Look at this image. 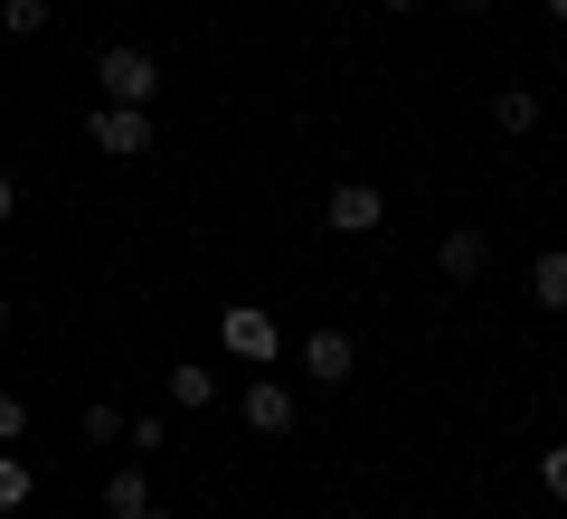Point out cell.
Returning <instances> with one entry per match:
<instances>
[{"label": "cell", "instance_id": "ac0fdd59", "mask_svg": "<svg viewBox=\"0 0 567 519\" xmlns=\"http://www.w3.org/2000/svg\"><path fill=\"white\" fill-rule=\"evenodd\" d=\"M20 218V180H10V170H0V227Z\"/></svg>", "mask_w": 567, "mask_h": 519}, {"label": "cell", "instance_id": "30bf717a", "mask_svg": "<svg viewBox=\"0 0 567 519\" xmlns=\"http://www.w3.org/2000/svg\"><path fill=\"white\" fill-rule=\"evenodd\" d=\"M208 397H218V369H199V360L171 369V406H208Z\"/></svg>", "mask_w": 567, "mask_h": 519}, {"label": "cell", "instance_id": "44dd1931", "mask_svg": "<svg viewBox=\"0 0 567 519\" xmlns=\"http://www.w3.org/2000/svg\"><path fill=\"white\" fill-rule=\"evenodd\" d=\"M133 519H171V510H133Z\"/></svg>", "mask_w": 567, "mask_h": 519}, {"label": "cell", "instance_id": "5b68a950", "mask_svg": "<svg viewBox=\"0 0 567 519\" xmlns=\"http://www.w3.org/2000/svg\"><path fill=\"white\" fill-rule=\"evenodd\" d=\"M246 425H256V435H293V387L256 369V378H246Z\"/></svg>", "mask_w": 567, "mask_h": 519}, {"label": "cell", "instance_id": "9a60e30c", "mask_svg": "<svg viewBox=\"0 0 567 519\" xmlns=\"http://www.w3.org/2000/svg\"><path fill=\"white\" fill-rule=\"evenodd\" d=\"M123 425H133L123 406H85V444H123Z\"/></svg>", "mask_w": 567, "mask_h": 519}, {"label": "cell", "instance_id": "7a4b0ae2", "mask_svg": "<svg viewBox=\"0 0 567 519\" xmlns=\"http://www.w3.org/2000/svg\"><path fill=\"white\" fill-rule=\"evenodd\" d=\"M85 133H95L104 160H142V152H152V104H95Z\"/></svg>", "mask_w": 567, "mask_h": 519}, {"label": "cell", "instance_id": "603a6c76", "mask_svg": "<svg viewBox=\"0 0 567 519\" xmlns=\"http://www.w3.org/2000/svg\"><path fill=\"white\" fill-rule=\"evenodd\" d=\"M0 321H10V302H0Z\"/></svg>", "mask_w": 567, "mask_h": 519}, {"label": "cell", "instance_id": "6da1fadb", "mask_svg": "<svg viewBox=\"0 0 567 519\" xmlns=\"http://www.w3.org/2000/svg\"><path fill=\"white\" fill-rule=\"evenodd\" d=\"M95 95L104 104H162V66L142 58V48H104L95 58Z\"/></svg>", "mask_w": 567, "mask_h": 519}, {"label": "cell", "instance_id": "ffe728a7", "mask_svg": "<svg viewBox=\"0 0 567 519\" xmlns=\"http://www.w3.org/2000/svg\"><path fill=\"white\" fill-rule=\"evenodd\" d=\"M548 20H558V29H567V0H548Z\"/></svg>", "mask_w": 567, "mask_h": 519}, {"label": "cell", "instance_id": "52a82bcc", "mask_svg": "<svg viewBox=\"0 0 567 519\" xmlns=\"http://www.w3.org/2000/svg\"><path fill=\"white\" fill-rule=\"evenodd\" d=\"M435 264H445L454 283H473V274L492 264V237H483V227H445V246H435Z\"/></svg>", "mask_w": 567, "mask_h": 519}, {"label": "cell", "instance_id": "d6986e66", "mask_svg": "<svg viewBox=\"0 0 567 519\" xmlns=\"http://www.w3.org/2000/svg\"><path fill=\"white\" fill-rule=\"evenodd\" d=\"M379 10H398V20H406V10H416V0H379Z\"/></svg>", "mask_w": 567, "mask_h": 519}, {"label": "cell", "instance_id": "7c38bea8", "mask_svg": "<svg viewBox=\"0 0 567 519\" xmlns=\"http://www.w3.org/2000/svg\"><path fill=\"white\" fill-rule=\"evenodd\" d=\"M0 29H10V39H39V29H48V0H0Z\"/></svg>", "mask_w": 567, "mask_h": 519}, {"label": "cell", "instance_id": "8fae6325", "mask_svg": "<svg viewBox=\"0 0 567 519\" xmlns=\"http://www.w3.org/2000/svg\"><path fill=\"white\" fill-rule=\"evenodd\" d=\"M492 123H502V133H529V123H539V95H529V85H502V95H492Z\"/></svg>", "mask_w": 567, "mask_h": 519}, {"label": "cell", "instance_id": "277c9868", "mask_svg": "<svg viewBox=\"0 0 567 519\" xmlns=\"http://www.w3.org/2000/svg\"><path fill=\"white\" fill-rule=\"evenodd\" d=\"M379 218H388V199H379L369 180H341V189L322 199V227H331V237H379Z\"/></svg>", "mask_w": 567, "mask_h": 519}, {"label": "cell", "instance_id": "e0dca14e", "mask_svg": "<svg viewBox=\"0 0 567 519\" xmlns=\"http://www.w3.org/2000/svg\"><path fill=\"white\" fill-rule=\"evenodd\" d=\"M539 491L567 500V444H548V454H539Z\"/></svg>", "mask_w": 567, "mask_h": 519}, {"label": "cell", "instance_id": "7402d4cb", "mask_svg": "<svg viewBox=\"0 0 567 519\" xmlns=\"http://www.w3.org/2000/svg\"><path fill=\"white\" fill-rule=\"evenodd\" d=\"M464 10H492V0H464Z\"/></svg>", "mask_w": 567, "mask_h": 519}, {"label": "cell", "instance_id": "ba28073f", "mask_svg": "<svg viewBox=\"0 0 567 519\" xmlns=\"http://www.w3.org/2000/svg\"><path fill=\"white\" fill-rule=\"evenodd\" d=\"M133 510H152V463H123L104 481V519H133Z\"/></svg>", "mask_w": 567, "mask_h": 519}, {"label": "cell", "instance_id": "5bb4252c", "mask_svg": "<svg viewBox=\"0 0 567 519\" xmlns=\"http://www.w3.org/2000/svg\"><path fill=\"white\" fill-rule=\"evenodd\" d=\"M123 444H133V463H152V454L171 444V425H162V416H133V425H123Z\"/></svg>", "mask_w": 567, "mask_h": 519}, {"label": "cell", "instance_id": "9c48e42d", "mask_svg": "<svg viewBox=\"0 0 567 519\" xmlns=\"http://www.w3.org/2000/svg\"><path fill=\"white\" fill-rule=\"evenodd\" d=\"M529 302H548V312H567V246H548V256L529 264Z\"/></svg>", "mask_w": 567, "mask_h": 519}, {"label": "cell", "instance_id": "3957f363", "mask_svg": "<svg viewBox=\"0 0 567 519\" xmlns=\"http://www.w3.org/2000/svg\"><path fill=\"white\" fill-rule=\"evenodd\" d=\"M218 340L237 350L246 369H275V350H284V331H275V312H265V302H227V312H218Z\"/></svg>", "mask_w": 567, "mask_h": 519}, {"label": "cell", "instance_id": "8992f818", "mask_svg": "<svg viewBox=\"0 0 567 519\" xmlns=\"http://www.w3.org/2000/svg\"><path fill=\"white\" fill-rule=\"evenodd\" d=\"M303 369H312L322 387H341L350 369H360V340H350V331H312V340H303Z\"/></svg>", "mask_w": 567, "mask_h": 519}, {"label": "cell", "instance_id": "4fadbf2b", "mask_svg": "<svg viewBox=\"0 0 567 519\" xmlns=\"http://www.w3.org/2000/svg\"><path fill=\"white\" fill-rule=\"evenodd\" d=\"M29 491H39V473H29V463L20 454H0V510H20V500Z\"/></svg>", "mask_w": 567, "mask_h": 519}, {"label": "cell", "instance_id": "2e32d148", "mask_svg": "<svg viewBox=\"0 0 567 519\" xmlns=\"http://www.w3.org/2000/svg\"><path fill=\"white\" fill-rule=\"evenodd\" d=\"M29 435V397H20V387H0V444H20Z\"/></svg>", "mask_w": 567, "mask_h": 519}]
</instances>
